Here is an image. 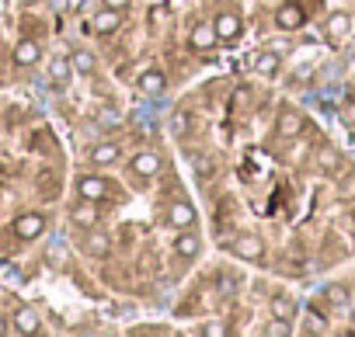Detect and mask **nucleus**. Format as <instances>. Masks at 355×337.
Returning a JSON list of instances; mask_svg holds the SVG:
<instances>
[{
	"instance_id": "7c9ffc66",
	"label": "nucleus",
	"mask_w": 355,
	"mask_h": 337,
	"mask_svg": "<svg viewBox=\"0 0 355 337\" xmlns=\"http://www.w3.org/2000/svg\"><path fill=\"white\" fill-rule=\"evenodd\" d=\"M4 334H8V320H4V316H0V337H4Z\"/></svg>"
},
{
	"instance_id": "f8f14e48",
	"label": "nucleus",
	"mask_w": 355,
	"mask_h": 337,
	"mask_svg": "<svg viewBox=\"0 0 355 337\" xmlns=\"http://www.w3.org/2000/svg\"><path fill=\"white\" fill-rule=\"evenodd\" d=\"M87 156H91L94 167H112V163H119L122 149H119V143H94Z\"/></svg>"
},
{
	"instance_id": "bb28decb",
	"label": "nucleus",
	"mask_w": 355,
	"mask_h": 337,
	"mask_svg": "<svg viewBox=\"0 0 355 337\" xmlns=\"http://www.w3.org/2000/svg\"><path fill=\"white\" fill-rule=\"evenodd\" d=\"M202 334H206V337H227V334H230V327H227V323H206V327H202Z\"/></svg>"
},
{
	"instance_id": "a878e982",
	"label": "nucleus",
	"mask_w": 355,
	"mask_h": 337,
	"mask_svg": "<svg viewBox=\"0 0 355 337\" xmlns=\"http://www.w3.org/2000/svg\"><path fill=\"white\" fill-rule=\"evenodd\" d=\"M303 330H306V334H327V323L320 320L317 309H306V323H303Z\"/></svg>"
},
{
	"instance_id": "ddd939ff",
	"label": "nucleus",
	"mask_w": 355,
	"mask_h": 337,
	"mask_svg": "<svg viewBox=\"0 0 355 337\" xmlns=\"http://www.w3.org/2000/svg\"><path fill=\"white\" fill-rule=\"evenodd\" d=\"M11 320H15V330L18 334H39L42 330V320H39V313L32 306H18Z\"/></svg>"
},
{
	"instance_id": "423d86ee",
	"label": "nucleus",
	"mask_w": 355,
	"mask_h": 337,
	"mask_svg": "<svg viewBox=\"0 0 355 337\" xmlns=\"http://www.w3.org/2000/svg\"><path fill=\"white\" fill-rule=\"evenodd\" d=\"M213 28H216V39H220V42H230V39H237V35L244 32V21H241V15H234V11H220V15L213 18Z\"/></svg>"
},
{
	"instance_id": "5701e85b",
	"label": "nucleus",
	"mask_w": 355,
	"mask_h": 337,
	"mask_svg": "<svg viewBox=\"0 0 355 337\" xmlns=\"http://www.w3.org/2000/svg\"><path fill=\"white\" fill-rule=\"evenodd\" d=\"M70 73H73L70 60H56V63H53V73H49V77H53V84H56V87H67Z\"/></svg>"
},
{
	"instance_id": "4be33fe9",
	"label": "nucleus",
	"mask_w": 355,
	"mask_h": 337,
	"mask_svg": "<svg viewBox=\"0 0 355 337\" xmlns=\"http://www.w3.org/2000/svg\"><path fill=\"white\" fill-rule=\"evenodd\" d=\"M84 251H87L91 257H105V254L112 251V240L101 237V233H91V237H84Z\"/></svg>"
},
{
	"instance_id": "6ab92c4d",
	"label": "nucleus",
	"mask_w": 355,
	"mask_h": 337,
	"mask_svg": "<svg viewBox=\"0 0 355 337\" xmlns=\"http://www.w3.org/2000/svg\"><path fill=\"white\" fill-rule=\"evenodd\" d=\"M119 21H122V15H119L115 8H101V15H94V32L108 35V32L119 28Z\"/></svg>"
},
{
	"instance_id": "7ed1b4c3",
	"label": "nucleus",
	"mask_w": 355,
	"mask_h": 337,
	"mask_svg": "<svg viewBox=\"0 0 355 337\" xmlns=\"http://www.w3.org/2000/svg\"><path fill=\"white\" fill-rule=\"evenodd\" d=\"M230 251H234V257H241V261H261L265 244H261V237H254V233H241V237L230 244Z\"/></svg>"
},
{
	"instance_id": "0eeeda50",
	"label": "nucleus",
	"mask_w": 355,
	"mask_h": 337,
	"mask_svg": "<svg viewBox=\"0 0 355 337\" xmlns=\"http://www.w3.org/2000/svg\"><path fill=\"white\" fill-rule=\"evenodd\" d=\"M108 195V181L98 178V174H80L77 178V199H91V202H101Z\"/></svg>"
},
{
	"instance_id": "39448f33",
	"label": "nucleus",
	"mask_w": 355,
	"mask_h": 337,
	"mask_svg": "<svg viewBox=\"0 0 355 337\" xmlns=\"http://www.w3.org/2000/svg\"><path fill=\"white\" fill-rule=\"evenodd\" d=\"M275 25H279L282 32H300V28L306 25V11L289 0V4H282V8L275 11Z\"/></svg>"
},
{
	"instance_id": "9b49d317",
	"label": "nucleus",
	"mask_w": 355,
	"mask_h": 337,
	"mask_svg": "<svg viewBox=\"0 0 355 337\" xmlns=\"http://www.w3.org/2000/svg\"><path fill=\"white\" fill-rule=\"evenodd\" d=\"M132 174H139V178H153V174H160V153H153V149L136 153V156H132Z\"/></svg>"
},
{
	"instance_id": "b1692460",
	"label": "nucleus",
	"mask_w": 355,
	"mask_h": 337,
	"mask_svg": "<svg viewBox=\"0 0 355 337\" xmlns=\"http://www.w3.org/2000/svg\"><path fill=\"white\" fill-rule=\"evenodd\" d=\"M324 295H327V302H331V306H348V289H345V285H338V282H334V285H327V289H324Z\"/></svg>"
},
{
	"instance_id": "4468645a",
	"label": "nucleus",
	"mask_w": 355,
	"mask_h": 337,
	"mask_svg": "<svg viewBox=\"0 0 355 337\" xmlns=\"http://www.w3.org/2000/svg\"><path fill=\"white\" fill-rule=\"evenodd\" d=\"M139 91L150 94V98H160V94L167 91V77H164V70H143V73H139Z\"/></svg>"
},
{
	"instance_id": "c85d7f7f",
	"label": "nucleus",
	"mask_w": 355,
	"mask_h": 337,
	"mask_svg": "<svg viewBox=\"0 0 355 337\" xmlns=\"http://www.w3.org/2000/svg\"><path fill=\"white\" fill-rule=\"evenodd\" d=\"M171 129H174V132H182V129H185V115H174V122H171Z\"/></svg>"
},
{
	"instance_id": "cd10ccee",
	"label": "nucleus",
	"mask_w": 355,
	"mask_h": 337,
	"mask_svg": "<svg viewBox=\"0 0 355 337\" xmlns=\"http://www.w3.org/2000/svg\"><path fill=\"white\" fill-rule=\"evenodd\" d=\"M132 0H105V8H115V11H125Z\"/></svg>"
},
{
	"instance_id": "dca6fc26",
	"label": "nucleus",
	"mask_w": 355,
	"mask_h": 337,
	"mask_svg": "<svg viewBox=\"0 0 355 337\" xmlns=\"http://www.w3.org/2000/svg\"><path fill=\"white\" fill-rule=\"evenodd\" d=\"M174 254H178V257H189V261H192V257H199V254H202V240H199L196 233H189V230H185L182 237L174 240Z\"/></svg>"
},
{
	"instance_id": "412c9836",
	"label": "nucleus",
	"mask_w": 355,
	"mask_h": 337,
	"mask_svg": "<svg viewBox=\"0 0 355 337\" xmlns=\"http://www.w3.org/2000/svg\"><path fill=\"white\" fill-rule=\"evenodd\" d=\"M317 167H320L324 174H334L338 167H341V156H338V149H334V146H324V149L317 153Z\"/></svg>"
},
{
	"instance_id": "aec40b11",
	"label": "nucleus",
	"mask_w": 355,
	"mask_h": 337,
	"mask_svg": "<svg viewBox=\"0 0 355 337\" xmlns=\"http://www.w3.org/2000/svg\"><path fill=\"white\" fill-rule=\"evenodd\" d=\"M70 66H73V73H80V77H91V73H94V66H98V60H94V53H87V49H77V53L70 56Z\"/></svg>"
},
{
	"instance_id": "6e6552de",
	"label": "nucleus",
	"mask_w": 355,
	"mask_h": 337,
	"mask_svg": "<svg viewBox=\"0 0 355 337\" xmlns=\"http://www.w3.org/2000/svg\"><path fill=\"white\" fill-rule=\"evenodd\" d=\"M70 219H73V226H80V230H94V226H98V219H101V212H98V202H91V199H80V202L70 209Z\"/></svg>"
},
{
	"instance_id": "f03ea898",
	"label": "nucleus",
	"mask_w": 355,
	"mask_h": 337,
	"mask_svg": "<svg viewBox=\"0 0 355 337\" xmlns=\"http://www.w3.org/2000/svg\"><path fill=\"white\" fill-rule=\"evenodd\" d=\"M303 125H306V122H303V115H300L296 108H289V104H286V108L279 111V118H275V132H279L282 139H300Z\"/></svg>"
},
{
	"instance_id": "a211bd4d",
	"label": "nucleus",
	"mask_w": 355,
	"mask_h": 337,
	"mask_svg": "<svg viewBox=\"0 0 355 337\" xmlns=\"http://www.w3.org/2000/svg\"><path fill=\"white\" fill-rule=\"evenodd\" d=\"M324 32H327L331 39H341V35H348V32H352V15H345V11H334V15H327V21H324Z\"/></svg>"
},
{
	"instance_id": "393cba45",
	"label": "nucleus",
	"mask_w": 355,
	"mask_h": 337,
	"mask_svg": "<svg viewBox=\"0 0 355 337\" xmlns=\"http://www.w3.org/2000/svg\"><path fill=\"white\" fill-rule=\"evenodd\" d=\"M289 334H293V323L279 320V316H272V323L265 327V337H289Z\"/></svg>"
},
{
	"instance_id": "20e7f679",
	"label": "nucleus",
	"mask_w": 355,
	"mask_h": 337,
	"mask_svg": "<svg viewBox=\"0 0 355 337\" xmlns=\"http://www.w3.org/2000/svg\"><path fill=\"white\" fill-rule=\"evenodd\" d=\"M167 223H171L174 230H192V226H196V206L185 202V199L171 202V206H167Z\"/></svg>"
},
{
	"instance_id": "2eb2a0df",
	"label": "nucleus",
	"mask_w": 355,
	"mask_h": 337,
	"mask_svg": "<svg viewBox=\"0 0 355 337\" xmlns=\"http://www.w3.org/2000/svg\"><path fill=\"white\" fill-rule=\"evenodd\" d=\"M251 66H254V73H261V77H279L282 56H279V53H258V56L251 60Z\"/></svg>"
},
{
	"instance_id": "f257e3e1",
	"label": "nucleus",
	"mask_w": 355,
	"mask_h": 337,
	"mask_svg": "<svg viewBox=\"0 0 355 337\" xmlns=\"http://www.w3.org/2000/svg\"><path fill=\"white\" fill-rule=\"evenodd\" d=\"M42 233H46V216H42V212H21V216L15 219V237H18V240L32 244V240H39Z\"/></svg>"
},
{
	"instance_id": "c756f323",
	"label": "nucleus",
	"mask_w": 355,
	"mask_h": 337,
	"mask_svg": "<svg viewBox=\"0 0 355 337\" xmlns=\"http://www.w3.org/2000/svg\"><path fill=\"white\" fill-rule=\"evenodd\" d=\"M98 118H101V122H119V115H115V111H112V108H108V111H101V115H98Z\"/></svg>"
},
{
	"instance_id": "1a4fd4ad",
	"label": "nucleus",
	"mask_w": 355,
	"mask_h": 337,
	"mask_svg": "<svg viewBox=\"0 0 355 337\" xmlns=\"http://www.w3.org/2000/svg\"><path fill=\"white\" fill-rule=\"evenodd\" d=\"M39 60H42V46H39L35 39H21V42L15 46V66L28 70V66H35Z\"/></svg>"
},
{
	"instance_id": "f3484780",
	"label": "nucleus",
	"mask_w": 355,
	"mask_h": 337,
	"mask_svg": "<svg viewBox=\"0 0 355 337\" xmlns=\"http://www.w3.org/2000/svg\"><path fill=\"white\" fill-rule=\"evenodd\" d=\"M268 309H272V316H279V320H289V323H293V316L300 313V306H296V302H293V295H286V292L272 295Z\"/></svg>"
},
{
	"instance_id": "9d476101",
	"label": "nucleus",
	"mask_w": 355,
	"mask_h": 337,
	"mask_svg": "<svg viewBox=\"0 0 355 337\" xmlns=\"http://www.w3.org/2000/svg\"><path fill=\"white\" fill-rule=\"evenodd\" d=\"M189 46H192L196 53H209V49L216 46V28H213V21L196 25V28H192V35H189Z\"/></svg>"
}]
</instances>
